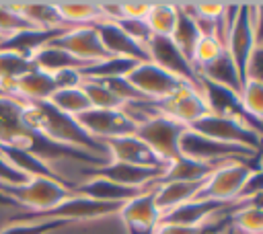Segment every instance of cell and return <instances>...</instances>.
I'll return each instance as SVG.
<instances>
[{
  "label": "cell",
  "instance_id": "1",
  "mask_svg": "<svg viewBox=\"0 0 263 234\" xmlns=\"http://www.w3.org/2000/svg\"><path fill=\"white\" fill-rule=\"evenodd\" d=\"M23 119L31 129L39 131L43 138H47L55 144H62L68 148H78V150H84L88 154L109 160L103 142L88 135L76 117L58 111L47 101L23 103Z\"/></svg>",
  "mask_w": 263,
  "mask_h": 234
},
{
  "label": "cell",
  "instance_id": "2",
  "mask_svg": "<svg viewBox=\"0 0 263 234\" xmlns=\"http://www.w3.org/2000/svg\"><path fill=\"white\" fill-rule=\"evenodd\" d=\"M259 158L253 160H232L216 166L201 183L197 199H210L220 203H238L249 179L261 170Z\"/></svg>",
  "mask_w": 263,
  "mask_h": 234
},
{
  "label": "cell",
  "instance_id": "3",
  "mask_svg": "<svg viewBox=\"0 0 263 234\" xmlns=\"http://www.w3.org/2000/svg\"><path fill=\"white\" fill-rule=\"evenodd\" d=\"M0 193L25 211H47L72 195V189L47 177H33L23 185H0Z\"/></svg>",
  "mask_w": 263,
  "mask_h": 234
},
{
  "label": "cell",
  "instance_id": "4",
  "mask_svg": "<svg viewBox=\"0 0 263 234\" xmlns=\"http://www.w3.org/2000/svg\"><path fill=\"white\" fill-rule=\"evenodd\" d=\"M179 154L199 160L212 168L232 162V160H253V158L261 156V152H253L242 146H232V144H224V142L205 138L189 127H185V131L179 138Z\"/></svg>",
  "mask_w": 263,
  "mask_h": 234
},
{
  "label": "cell",
  "instance_id": "5",
  "mask_svg": "<svg viewBox=\"0 0 263 234\" xmlns=\"http://www.w3.org/2000/svg\"><path fill=\"white\" fill-rule=\"evenodd\" d=\"M189 129H193L205 138L224 142V144L242 146V148H249L253 152H261V131L253 129L251 125H247L234 117L208 113L199 121H195Z\"/></svg>",
  "mask_w": 263,
  "mask_h": 234
},
{
  "label": "cell",
  "instance_id": "6",
  "mask_svg": "<svg viewBox=\"0 0 263 234\" xmlns=\"http://www.w3.org/2000/svg\"><path fill=\"white\" fill-rule=\"evenodd\" d=\"M185 131V125L177 123L166 115H158L136 127V135L166 164L179 156V138Z\"/></svg>",
  "mask_w": 263,
  "mask_h": 234
},
{
  "label": "cell",
  "instance_id": "7",
  "mask_svg": "<svg viewBox=\"0 0 263 234\" xmlns=\"http://www.w3.org/2000/svg\"><path fill=\"white\" fill-rule=\"evenodd\" d=\"M146 49V57L148 62L156 64L158 68H162L164 72L177 76L179 80L199 86V74L195 70V66L177 49V45L168 39V37H160V35H150V39L144 43Z\"/></svg>",
  "mask_w": 263,
  "mask_h": 234
},
{
  "label": "cell",
  "instance_id": "8",
  "mask_svg": "<svg viewBox=\"0 0 263 234\" xmlns=\"http://www.w3.org/2000/svg\"><path fill=\"white\" fill-rule=\"evenodd\" d=\"M255 47H263L257 43L255 33H253V14H251V4H238L236 16L230 25V31L224 41V49L228 51L230 60L234 62L240 80L245 82V68L247 62L253 53Z\"/></svg>",
  "mask_w": 263,
  "mask_h": 234
},
{
  "label": "cell",
  "instance_id": "9",
  "mask_svg": "<svg viewBox=\"0 0 263 234\" xmlns=\"http://www.w3.org/2000/svg\"><path fill=\"white\" fill-rule=\"evenodd\" d=\"M125 78L144 99H150V101H162V99L171 96L179 86L187 84V82L179 80L177 76L164 72L162 68H158L152 62L136 64L134 70Z\"/></svg>",
  "mask_w": 263,
  "mask_h": 234
},
{
  "label": "cell",
  "instance_id": "10",
  "mask_svg": "<svg viewBox=\"0 0 263 234\" xmlns=\"http://www.w3.org/2000/svg\"><path fill=\"white\" fill-rule=\"evenodd\" d=\"M160 113L175 119L177 123L191 127L195 121H199L203 115L210 113V107L199 90V86L193 84H183L179 86L171 96L158 101Z\"/></svg>",
  "mask_w": 263,
  "mask_h": 234
},
{
  "label": "cell",
  "instance_id": "11",
  "mask_svg": "<svg viewBox=\"0 0 263 234\" xmlns=\"http://www.w3.org/2000/svg\"><path fill=\"white\" fill-rule=\"evenodd\" d=\"M51 43L58 45V47H62L70 55H74L78 62L84 64V68L90 66V64H95V62H101V60L109 57L107 51L101 45V39L97 35L95 25H88V27H70L64 33H60L58 37H53Z\"/></svg>",
  "mask_w": 263,
  "mask_h": 234
},
{
  "label": "cell",
  "instance_id": "12",
  "mask_svg": "<svg viewBox=\"0 0 263 234\" xmlns=\"http://www.w3.org/2000/svg\"><path fill=\"white\" fill-rule=\"evenodd\" d=\"M162 170L164 168H148V166H136V164L107 160L105 164H101L97 168L84 170L80 181L84 177L92 174V177H103V179H109L117 185L132 187V189H152L158 183V179L162 177Z\"/></svg>",
  "mask_w": 263,
  "mask_h": 234
},
{
  "label": "cell",
  "instance_id": "13",
  "mask_svg": "<svg viewBox=\"0 0 263 234\" xmlns=\"http://www.w3.org/2000/svg\"><path fill=\"white\" fill-rule=\"evenodd\" d=\"M88 135L99 142H109L119 135H127L136 131V125L125 117L121 109H88L86 113L76 117Z\"/></svg>",
  "mask_w": 263,
  "mask_h": 234
},
{
  "label": "cell",
  "instance_id": "14",
  "mask_svg": "<svg viewBox=\"0 0 263 234\" xmlns=\"http://www.w3.org/2000/svg\"><path fill=\"white\" fill-rule=\"evenodd\" d=\"M117 216L125 226L127 234H152L160 224V211L154 203L152 189H146L129 201L121 203Z\"/></svg>",
  "mask_w": 263,
  "mask_h": 234
},
{
  "label": "cell",
  "instance_id": "15",
  "mask_svg": "<svg viewBox=\"0 0 263 234\" xmlns=\"http://www.w3.org/2000/svg\"><path fill=\"white\" fill-rule=\"evenodd\" d=\"M105 150L109 160L113 162H125V164L148 166V168H164V162L136 133L119 135L105 142Z\"/></svg>",
  "mask_w": 263,
  "mask_h": 234
},
{
  "label": "cell",
  "instance_id": "16",
  "mask_svg": "<svg viewBox=\"0 0 263 234\" xmlns=\"http://www.w3.org/2000/svg\"><path fill=\"white\" fill-rule=\"evenodd\" d=\"M95 29H97V35H99L101 45L107 51V55L127 57V60H136V62H148L144 45L138 43L136 39H132L117 23L101 21L95 25Z\"/></svg>",
  "mask_w": 263,
  "mask_h": 234
},
{
  "label": "cell",
  "instance_id": "17",
  "mask_svg": "<svg viewBox=\"0 0 263 234\" xmlns=\"http://www.w3.org/2000/svg\"><path fill=\"white\" fill-rule=\"evenodd\" d=\"M72 191L76 195H84L88 199H97V201H103V203H125L129 201L132 197L140 195L142 191L146 189H132V187H123V185H117L109 179H103V177H84L78 185L72 187Z\"/></svg>",
  "mask_w": 263,
  "mask_h": 234
},
{
  "label": "cell",
  "instance_id": "18",
  "mask_svg": "<svg viewBox=\"0 0 263 234\" xmlns=\"http://www.w3.org/2000/svg\"><path fill=\"white\" fill-rule=\"evenodd\" d=\"M55 90L58 86L53 74H47L33 66L21 78L14 80V84L10 86V96H14L21 103H37V101H47Z\"/></svg>",
  "mask_w": 263,
  "mask_h": 234
},
{
  "label": "cell",
  "instance_id": "19",
  "mask_svg": "<svg viewBox=\"0 0 263 234\" xmlns=\"http://www.w3.org/2000/svg\"><path fill=\"white\" fill-rule=\"evenodd\" d=\"M201 183L203 181H160L156 183L152 187V193H154V203L160 211V218L162 213L195 199Z\"/></svg>",
  "mask_w": 263,
  "mask_h": 234
},
{
  "label": "cell",
  "instance_id": "20",
  "mask_svg": "<svg viewBox=\"0 0 263 234\" xmlns=\"http://www.w3.org/2000/svg\"><path fill=\"white\" fill-rule=\"evenodd\" d=\"M16 12L29 23V27L39 31H58L70 29L62 23L53 2H12Z\"/></svg>",
  "mask_w": 263,
  "mask_h": 234
},
{
  "label": "cell",
  "instance_id": "21",
  "mask_svg": "<svg viewBox=\"0 0 263 234\" xmlns=\"http://www.w3.org/2000/svg\"><path fill=\"white\" fill-rule=\"evenodd\" d=\"M31 64L35 68L47 72V74H55V72H62V70H84L82 62H78L74 55H70L62 47L53 45L51 41H47L43 47H39L31 55Z\"/></svg>",
  "mask_w": 263,
  "mask_h": 234
},
{
  "label": "cell",
  "instance_id": "22",
  "mask_svg": "<svg viewBox=\"0 0 263 234\" xmlns=\"http://www.w3.org/2000/svg\"><path fill=\"white\" fill-rule=\"evenodd\" d=\"M199 78L201 80H208V82H214L218 86H224V88H230L234 92L240 94V88H242V80L238 76V70L234 66V62L230 60L228 51L224 49V53L220 57H216L214 62H210L208 66L199 68L197 70Z\"/></svg>",
  "mask_w": 263,
  "mask_h": 234
},
{
  "label": "cell",
  "instance_id": "23",
  "mask_svg": "<svg viewBox=\"0 0 263 234\" xmlns=\"http://www.w3.org/2000/svg\"><path fill=\"white\" fill-rule=\"evenodd\" d=\"M168 39H171V41L177 45V49L191 62L193 51H195V45H197V41L201 39V35H199V29H197V25H195V18H193V14L187 10L185 2L179 4L177 23H175V29H173V33H171ZM191 64H193V62H191Z\"/></svg>",
  "mask_w": 263,
  "mask_h": 234
},
{
  "label": "cell",
  "instance_id": "24",
  "mask_svg": "<svg viewBox=\"0 0 263 234\" xmlns=\"http://www.w3.org/2000/svg\"><path fill=\"white\" fill-rule=\"evenodd\" d=\"M66 27H88L103 21L101 2H53Z\"/></svg>",
  "mask_w": 263,
  "mask_h": 234
},
{
  "label": "cell",
  "instance_id": "25",
  "mask_svg": "<svg viewBox=\"0 0 263 234\" xmlns=\"http://www.w3.org/2000/svg\"><path fill=\"white\" fill-rule=\"evenodd\" d=\"M212 170H214L212 166L179 154L164 164V170H162V177L158 179V183L160 181H203Z\"/></svg>",
  "mask_w": 263,
  "mask_h": 234
},
{
  "label": "cell",
  "instance_id": "26",
  "mask_svg": "<svg viewBox=\"0 0 263 234\" xmlns=\"http://www.w3.org/2000/svg\"><path fill=\"white\" fill-rule=\"evenodd\" d=\"M228 222H230L228 228L234 230L236 234H261L263 232V218H261L259 197L238 203L232 209Z\"/></svg>",
  "mask_w": 263,
  "mask_h": 234
},
{
  "label": "cell",
  "instance_id": "27",
  "mask_svg": "<svg viewBox=\"0 0 263 234\" xmlns=\"http://www.w3.org/2000/svg\"><path fill=\"white\" fill-rule=\"evenodd\" d=\"M177 14H179V2H150L144 23L152 35L171 37L177 23Z\"/></svg>",
  "mask_w": 263,
  "mask_h": 234
},
{
  "label": "cell",
  "instance_id": "28",
  "mask_svg": "<svg viewBox=\"0 0 263 234\" xmlns=\"http://www.w3.org/2000/svg\"><path fill=\"white\" fill-rule=\"evenodd\" d=\"M140 64L136 60H127V57H105L101 62H95L90 66H86L84 70H80V76L84 80H105V78H125L134 66Z\"/></svg>",
  "mask_w": 263,
  "mask_h": 234
},
{
  "label": "cell",
  "instance_id": "29",
  "mask_svg": "<svg viewBox=\"0 0 263 234\" xmlns=\"http://www.w3.org/2000/svg\"><path fill=\"white\" fill-rule=\"evenodd\" d=\"M47 103L51 107H55L58 111L66 113V115H72V117H78L82 113H86L90 109V103L84 94V90L80 86H74V88H62V90H55Z\"/></svg>",
  "mask_w": 263,
  "mask_h": 234
},
{
  "label": "cell",
  "instance_id": "30",
  "mask_svg": "<svg viewBox=\"0 0 263 234\" xmlns=\"http://www.w3.org/2000/svg\"><path fill=\"white\" fill-rule=\"evenodd\" d=\"M31 68L33 64L29 57H23L12 51H0V88L6 94H10V86L14 84V80Z\"/></svg>",
  "mask_w": 263,
  "mask_h": 234
},
{
  "label": "cell",
  "instance_id": "31",
  "mask_svg": "<svg viewBox=\"0 0 263 234\" xmlns=\"http://www.w3.org/2000/svg\"><path fill=\"white\" fill-rule=\"evenodd\" d=\"M80 88L84 90L88 103H90V109H121V101L117 96H113L101 82L97 80H84L80 82Z\"/></svg>",
  "mask_w": 263,
  "mask_h": 234
},
{
  "label": "cell",
  "instance_id": "32",
  "mask_svg": "<svg viewBox=\"0 0 263 234\" xmlns=\"http://www.w3.org/2000/svg\"><path fill=\"white\" fill-rule=\"evenodd\" d=\"M70 224L64 222H51V220H43V222H8L0 228V234H53L62 228H66Z\"/></svg>",
  "mask_w": 263,
  "mask_h": 234
},
{
  "label": "cell",
  "instance_id": "33",
  "mask_svg": "<svg viewBox=\"0 0 263 234\" xmlns=\"http://www.w3.org/2000/svg\"><path fill=\"white\" fill-rule=\"evenodd\" d=\"M25 29H33L29 27V23L16 12L12 2H0V41L25 31Z\"/></svg>",
  "mask_w": 263,
  "mask_h": 234
},
{
  "label": "cell",
  "instance_id": "34",
  "mask_svg": "<svg viewBox=\"0 0 263 234\" xmlns=\"http://www.w3.org/2000/svg\"><path fill=\"white\" fill-rule=\"evenodd\" d=\"M238 96H240L242 109H245L251 117L261 119V115H263V82L245 80V84H242Z\"/></svg>",
  "mask_w": 263,
  "mask_h": 234
},
{
  "label": "cell",
  "instance_id": "35",
  "mask_svg": "<svg viewBox=\"0 0 263 234\" xmlns=\"http://www.w3.org/2000/svg\"><path fill=\"white\" fill-rule=\"evenodd\" d=\"M222 53H224V45L218 39H214V37H201L197 41V45H195V51H193L191 62H193L195 70H199V68L208 66L210 62H214L216 57H220Z\"/></svg>",
  "mask_w": 263,
  "mask_h": 234
},
{
  "label": "cell",
  "instance_id": "36",
  "mask_svg": "<svg viewBox=\"0 0 263 234\" xmlns=\"http://www.w3.org/2000/svg\"><path fill=\"white\" fill-rule=\"evenodd\" d=\"M214 226H183V224H171L160 222L152 234H210Z\"/></svg>",
  "mask_w": 263,
  "mask_h": 234
},
{
  "label": "cell",
  "instance_id": "37",
  "mask_svg": "<svg viewBox=\"0 0 263 234\" xmlns=\"http://www.w3.org/2000/svg\"><path fill=\"white\" fill-rule=\"evenodd\" d=\"M29 177L18 172L2 154H0V185H23L27 183Z\"/></svg>",
  "mask_w": 263,
  "mask_h": 234
},
{
  "label": "cell",
  "instance_id": "38",
  "mask_svg": "<svg viewBox=\"0 0 263 234\" xmlns=\"http://www.w3.org/2000/svg\"><path fill=\"white\" fill-rule=\"evenodd\" d=\"M150 2H119V21L121 18H134L144 21L148 14Z\"/></svg>",
  "mask_w": 263,
  "mask_h": 234
},
{
  "label": "cell",
  "instance_id": "39",
  "mask_svg": "<svg viewBox=\"0 0 263 234\" xmlns=\"http://www.w3.org/2000/svg\"><path fill=\"white\" fill-rule=\"evenodd\" d=\"M0 207H4V209H10V211H18V209H21V207H18V205H14L10 199H6L2 193H0Z\"/></svg>",
  "mask_w": 263,
  "mask_h": 234
},
{
  "label": "cell",
  "instance_id": "40",
  "mask_svg": "<svg viewBox=\"0 0 263 234\" xmlns=\"http://www.w3.org/2000/svg\"><path fill=\"white\" fill-rule=\"evenodd\" d=\"M226 234H236V232H234V230H230V228H228V230H226Z\"/></svg>",
  "mask_w": 263,
  "mask_h": 234
},
{
  "label": "cell",
  "instance_id": "41",
  "mask_svg": "<svg viewBox=\"0 0 263 234\" xmlns=\"http://www.w3.org/2000/svg\"><path fill=\"white\" fill-rule=\"evenodd\" d=\"M2 94H6V92H4V90H2V88H0V96H2Z\"/></svg>",
  "mask_w": 263,
  "mask_h": 234
}]
</instances>
